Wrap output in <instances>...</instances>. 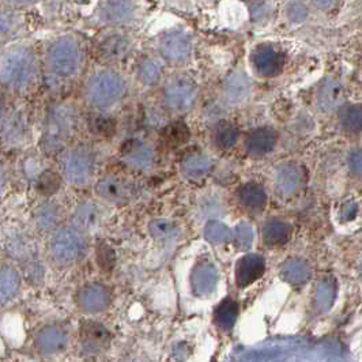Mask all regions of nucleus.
Listing matches in <instances>:
<instances>
[{
    "label": "nucleus",
    "instance_id": "obj_2",
    "mask_svg": "<svg viewBox=\"0 0 362 362\" xmlns=\"http://www.w3.org/2000/svg\"><path fill=\"white\" fill-rule=\"evenodd\" d=\"M79 127V110L70 101L54 104L45 117L41 147L48 154L63 151Z\"/></svg>",
    "mask_w": 362,
    "mask_h": 362
},
{
    "label": "nucleus",
    "instance_id": "obj_33",
    "mask_svg": "<svg viewBox=\"0 0 362 362\" xmlns=\"http://www.w3.org/2000/svg\"><path fill=\"white\" fill-rule=\"evenodd\" d=\"M189 128L185 126V123L176 122L163 129L161 138L166 147L179 148L189 141Z\"/></svg>",
    "mask_w": 362,
    "mask_h": 362
},
{
    "label": "nucleus",
    "instance_id": "obj_30",
    "mask_svg": "<svg viewBox=\"0 0 362 362\" xmlns=\"http://www.w3.org/2000/svg\"><path fill=\"white\" fill-rule=\"evenodd\" d=\"M21 288V275L16 267L4 264L0 272V298L1 303L13 300Z\"/></svg>",
    "mask_w": 362,
    "mask_h": 362
},
{
    "label": "nucleus",
    "instance_id": "obj_39",
    "mask_svg": "<svg viewBox=\"0 0 362 362\" xmlns=\"http://www.w3.org/2000/svg\"><path fill=\"white\" fill-rule=\"evenodd\" d=\"M230 237V230L221 222L213 221L206 226V238L214 244H222Z\"/></svg>",
    "mask_w": 362,
    "mask_h": 362
},
{
    "label": "nucleus",
    "instance_id": "obj_35",
    "mask_svg": "<svg viewBox=\"0 0 362 362\" xmlns=\"http://www.w3.org/2000/svg\"><path fill=\"white\" fill-rule=\"evenodd\" d=\"M21 25V17L16 7L4 4L1 6L0 14V36L1 40L6 41L8 37L13 36L18 30Z\"/></svg>",
    "mask_w": 362,
    "mask_h": 362
},
{
    "label": "nucleus",
    "instance_id": "obj_13",
    "mask_svg": "<svg viewBox=\"0 0 362 362\" xmlns=\"http://www.w3.org/2000/svg\"><path fill=\"white\" fill-rule=\"evenodd\" d=\"M75 305L86 315L101 313L110 305V293L107 286L101 284H88L78 290L75 296Z\"/></svg>",
    "mask_w": 362,
    "mask_h": 362
},
{
    "label": "nucleus",
    "instance_id": "obj_14",
    "mask_svg": "<svg viewBox=\"0 0 362 362\" xmlns=\"http://www.w3.org/2000/svg\"><path fill=\"white\" fill-rule=\"evenodd\" d=\"M79 341L82 351L88 356L103 354L109 347L110 334L101 323L88 320L82 323Z\"/></svg>",
    "mask_w": 362,
    "mask_h": 362
},
{
    "label": "nucleus",
    "instance_id": "obj_46",
    "mask_svg": "<svg viewBox=\"0 0 362 362\" xmlns=\"http://www.w3.org/2000/svg\"><path fill=\"white\" fill-rule=\"evenodd\" d=\"M38 0H3L4 4H8V6H13L16 8L18 7H26V6H32L33 3H36Z\"/></svg>",
    "mask_w": 362,
    "mask_h": 362
},
{
    "label": "nucleus",
    "instance_id": "obj_31",
    "mask_svg": "<svg viewBox=\"0 0 362 362\" xmlns=\"http://www.w3.org/2000/svg\"><path fill=\"white\" fill-rule=\"evenodd\" d=\"M342 100H344L342 89L334 82H326L317 93V105L325 113H329L339 108L342 104Z\"/></svg>",
    "mask_w": 362,
    "mask_h": 362
},
{
    "label": "nucleus",
    "instance_id": "obj_15",
    "mask_svg": "<svg viewBox=\"0 0 362 362\" xmlns=\"http://www.w3.org/2000/svg\"><path fill=\"white\" fill-rule=\"evenodd\" d=\"M69 346V335L64 328L47 326L41 328L35 337V347L41 356L52 357L62 354Z\"/></svg>",
    "mask_w": 362,
    "mask_h": 362
},
{
    "label": "nucleus",
    "instance_id": "obj_47",
    "mask_svg": "<svg viewBox=\"0 0 362 362\" xmlns=\"http://www.w3.org/2000/svg\"><path fill=\"white\" fill-rule=\"evenodd\" d=\"M358 272H360V278L362 279V263L361 266H360V270H358Z\"/></svg>",
    "mask_w": 362,
    "mask_h": 362
},
{
    "label": "nucleus",
    "instance_id": "obj_6",
    "mask_svg": "<svg viewBox=\"0 0 362 362\" xmlns=\"http://www.w3.org/2000/svg\"><path fill=\"white\" fill-rule=\"evenodd\" d=\"M59 165L64 180L75 187H83L94 177L97 158L90 146H73L63 151Z\"/></svg>",
    "mask_w": 362,
    "mask_h": 362
},
{
    "label": "nucleus",
    "instance_id": "obj_27",
    "mask_svg": "<svg viewBox=\"0 0 362 362\" xmlns=\"http://www.w3.org/2000/svg\"><path fill=\"white\" fill-rule=\"evenodd\" d=\"M281 276L284 281L291 285H303L310 276L309 264L300 257H291L282 264Z\"/></svg>",
    "mask_w": 362,
    "mask_h": 362
},
{
    "label": "nucleus",
    "instance_id": "obj_37",
    "mask_svg": "<svg viewBox=\"0 0 362 362\" xmlns=\"http://www.w3.org/2000/svg\"><path fill=\"white\" fill-rule=\"evenodd\" d=\"M237 304L232 300H225L223 303L219 304L217 310H216V322L217 326L225 331L230 329L235 325L238 310H237Z\"/></svg>",
    "mask_w": 362,
    "mask_h": 362
},
{
    "label": "nucleus",
    "instance_id": "obj_34",
    "mask_svg": "<svg viewBox=\"0 0 362 362\" xmlns=\"http://www.w3.org/2000/svg\"><path fill=\"white\" fill-rule=\"evenodd\" d=\"M213 139H214V144L217 145V147L222 150H228L237 144L238 129L233 123H230L228 120H222L214 128Z\"/></svg>",
    "mask_w": 362,
    "mask_h": 362
},
{
    "label": "nucleus",
    "instance_id": "obj_12",
    "mask_svg": "<svg viewBox=\"0 0 362 362\" xmlns=\"http://www.w3.org/2000/svg\"><path fill=\"white\" fill-rule=\"evenodd\" d=\"M305 181L304 169L296 163L279 165L274 173V187L279 197L290 198L301 191Z\"/></svg>",
    "mask_w": 362,
    "mask_h": 362
},
{
    "label": "nucleus",
    "instance_id": "obj_24",
    "mask_svg": "<svg viewBox=\"0 0 362 362\" xmlns=\"http://www.w3.org/2000/svg\"><path fill=\"white\" fill-rule=\"evenodd\" d=\"M163 62L160 56H145L136 66V76L145 86H156L161 82L163 75Z\"/></svg>",
    "mask_w": 362,
    "mask_h": 362
},
{
    "label": "nucleus",
    "instance_id": "obj_18",
    "mask_svg": "<svg viewBox=\"0 0 362 362\" xmlns=\"http://www.w3.org/2000/svg\"><path fill=\"white\" fill-rule=\"evenodd\" d=\"M6 248L10 252V256L16 257L19 262H29V264L32 266V255L36 254L35 241L26 232H22L19 229H10V232L6 233ZM32 267L35 276H37L38 267Z\"/></svg>",
    "mask_w": 362,
    "mask_h": 362
},
{
    "label": "nucleus",
    "instance_id": "obj_36",
    "mask_svg": "<svg viewBox=\"0 0 362 362\" xmlns=\"http://www.w3.org/2000/svg\"><path fill=\"white\" fill-rule=\"evenodd\" d=\"M339 124L349 134H360L362 131V109L358 107H344L339 115Z\"/></svg>",
    "mask_w": 362,
    "mask_h": 362
},
{
    "label": "nucleus",
    "instance_id": "obj_23",
    "mask_svg": "<svg viewBox=\"0 0 362 362\" xmlns=\"http://www.w3.org/2000/svg\"><path fill=\"white\" fill-rule=\"evenodd\" d=\"M210 169H211L210 158L200 151L189 153L181 160V175L187 180H203L210 173Z\"/></svg>",
    "mask_w": 362,
    "mask_h": 362
},
{
    "label": "nucleus",
    "instance_id": "obj_17",
    "mask_svg": "<svg viewBox=\"0 0 362 362\" xmlns=\"http://www.w3.org/2000/svg\"><path fill=\"white\" fill-rule=\"evenodd\" d=\"M120 156L129 168L139 172L148 170L154 161V154L150 146L139 139L127 141L120 150Z\"/></svg>",
    "mask_w": 362,
    "mask_h": 362
},
{
    "label": "nucleus",
    "instance_id": "obj_11",
    "mask_svg": "<svg viewBox=\"0 0 362 362\" xmlns=\"http://www.w3.org/2000/svg\"><path fill=\"white\" fill-rule=\"evenodd\" d=\"M95 194L109 204L124 206L135 198L136 187L123 177L107 176L95 184Z\"/></svg>",
    "mask_w": 362,
    "mask_h": 362
},
{
    "label": "nucleus",
    "instance_id": "obj_22",
    "mask_svg": "<svg viewBox=\"0 0 362 362\" xmlns=\"http://www.w3.org/2000/svg\"><path fill=\"white\" fill-rule=\"evenodd\" d=\"M191 284H192V289L194 293L199 297L209 296L210 293H213L218 284V272L217 269L209 263V262H203L195 267V270L192 272V278H191Z\"/></svg>",
    "mask_w": 362,
    "mask_h": 362
},
{
    "label": "nucleus",
    "instance_id": "obj_20",
    "mask_svg": "<svg viewBox=\"0 0 362 362\" xmlns=\"http://www.w3.org/2000/svg\"><path fill=\"white\" fill-rule=\"evenodd\" d=\"M251 64L255 71L262 76H272L279 73L284 59L279 52L269 45L256 47L251 54Z\"/></svg>",
    "mask_w": 362,
    "mask_h": 362
},
{
    "label": "nucleus",
    "instance_id": "obj_26",
    "mask_svg": "<svg viewBox=\"0 0 362 362\" xmlns=\"http://www.w3.org/2000/svg\"><path fill=\"white\" fill-rule=\"evenodd\" d=\"M238 202L251 213L262 211L267 204V195L257 184H245L238 191Z\"/></svg>",
    "mask_w": 362,
    "mask_h": 362
},
{
    "label": "nucleus",
    "instance_id": "obj_10",
    "mask_svg": "<svg viewBox=\"0 0 362 362\" xmlns=\"http://www.w3.org/2000/svg\"><path fill=\"white\" fill-rule=\"evenodd\" d=\"M132 48L134 41L129 35L122 32V29H110L98 40L97 54L103 62L115 64L127 59Z\"/></svg>",
    "mask_w": 362,
    "mask_h": 362
},
{
    "label": "nucleus",
    "instance_id": "obj_42",
    "mask_svg": "<svg viewBox=\"0 0 362 362\" xmlns=\"http://www.w3.org/2000/svg\"><path fill=\"white\" fill-rule=\"evenodd\" d=\"M358 213V204L354 199H347L342 203L341 209H339V219L346 223L353 221Z\"/></svg>",
    "mask_w": 362,
    "mask_h": 362
},
{
    "label": "nucleus",
    "instance_id": "obj_21",
    "mask_svg": "<svg viewBox=\"0 0 362 362\" xmlns=\"http://www.w3.org/2000/svg\"><path fill=\"white\" fill-rule=\"evenodd\" d=\"M266 269L264 259L259 255H245L237 262L235 266V284L240 288H247L257 281Z\"/></svg>",
    "mask_w": 362,
    "mask_h": 362
},
{
    "label": "nucleus",
    "instance_id": "obj_44",
    "mask_svg": "<svg viewBox=\"0 0 362 362\" xmlns=\"http://www.w3.org/2000/svg\"><path fill=\"white\" fill-rule=\"evenodd\" d=\"M237 233H238V243L241 244L243 248H247L250 243H252V229L250 228V225L241 223L237 228Z\"/></svg>",
    "mask_w": 362,
    "mask_h": 362
},
{
    "label": "nucleus",
    "instance_id": "obj_40",
    "mask_svg": "<svg viewBox=\"0 0 362 362\" xmlns=\"http://www.w3.org/2000/svg\"><path fill=\"white\" fill-rule=\"evenodd\" d=\"M347 166L353 176L362 177V147H356L349 153Z\"/></svg>",
    "mask_w": 362,
    "mask_h": 362
},
{
    "label": "nucleus",
    "instance_id": "obj_25",
    "mask_svg": "<svg viewBox=\"0 0 362 362\" xmlns=\"http://www.w3.org/2000/svg\"><path fill=\"white\" fill-rule=\"evenodd\" d=\"M276 142V135L272 128H256L247 139V151L255 158L269 154Z\"/></svg>",
    "mask_w": 362,
    "mask_h": 362
},
{
    "label": "nucleus",
    "instance_id": "obj_41",
    "mask_svg": "<svg viewBox=\"0 0 362 362\" xmlns=\"http://www.w3.org/2000/svg\"><path fill=\"white\" fill-rule=\"evenodd\" d=\"M334 293H335V289L329 284V281L328 279L323 281L317 289V305H320L322 308H328L334 298Z\"/></svg>",
    "mask_w": 362,
    "mask_h": 362
},
{
    "label": "nucleus",
    "instance_id": "obj_9",
    "mask_svg": "<svg viewBox=\"0 0 362 362\" xmlns=\"http://www.w3.org/2000/svg\"><path fill=\"white\" fill-rule=\"evenodd\" d=\"M138 11L136 0H100L97 19L109 29H123L136 19Z\"/></svg>",
    "mask_w": 362,
    "mask_h": 362
},
{
    "label": "nucleus",
    "instance_id": "obj_5",
    "mask_svg": "<svg viewBox=\"0 0 362 362\" xmlns=\"http://www.w3.org/2000/svg\"><path fill=\"white\" fill-rule=\"evenodd\" d=\"M127 91L124 76L116 70L103 69L91 74L83 88V98L91 108L107 110L117 105Z\"/></svg>",
    "mask_w": 362,
    "mask_h": 362
},
{
    "label": "nucleus",
    "instance_id": "obj_4",
    "mask_svg": "<svg viewBox=\"0 0 362 362\" xmlns=\"http://www.w3.org/2000/svg\"><path fill=\"white\" fill-rule=\"evenodd\" d=\"M89 251L86 233L76 226H60L52 230L48 241V257L59 269H70L81 263Z\"/></svg>",
    "mask_w": 362,
    "mask_h": 362
},
{
    "label": "nucleus",
    "instance_id": "obj_16",
    "mask_svg": "<svg viewBox=\"0 0 362 362\" xmlns=\"http://www.w3.org/2000/svg\"><path fill=\"white\" fill-rule=\"evenodd\" d=\"M252 83L243 69H235L229 74L222 85V93L226 103L232 105L243 104L251 94Z\"/></svg>",
    "mask_w": 362,
    "mask_h": 362
},
{
    "label": "nucleus",
    "instance_id": "obj_1",
    "mask_svg": "<svg viewBox=\"0 0 362 362\" xmlns=\"http://www.w3.org/2000/svg\"><path fill=\"white\" fill-rule=\"evenodd\" d=\"M38 78V60L32 47L13 44L0 57V81L11 91L28 90Z\"/></svg>",
    "mask_w": 362,
    "mask_h": 362
},
{
    "label": "nucleus",
    "instance_id": "obj_45",
    "mask_svg": "<svg viewBox=\"0 0 362 362\" xmlns=\"http://www.w3.org/2000/svg\"><path fill=\"white\" fill-rule=\"evenodd\" d=\"M94 126L97 128V132H98V134L105 135V136H108L109 134H112L113 127H115V124H113L112 120L103 119V117H101V119H97V120L94 122Z\"/></svg>",
    "mask_w": 362,
    "mask_h": 362
},
{
    "label": "nucleus",
    "instance_id": "obj_38",
    "mask_svg": "<svg viewBox=\"0 0 362 362\" xmlns=\"http://www.w3.org/2000/svg\"><path fill=\"white\" fill-rule=\"evenodd\" d=\"M60 184H62L60 176L54 172L47 170L37 180V191L44 197H51L59 191Z\"/></svg>",
    "mask_w": 362,
    "mask_h": 362
},
{
    "label": "nucleus",
    "instance_id": "obj_3",
    "mask_svg": "<svg viewBox=\"0 0 362 362\" xmlns=\"http://www.w3.org/2000/svg\"><path fill=\"white\" fill-rule=\"evenodd\" d=\"M83 47L74 35H60L49 41L45 49V66L57 81H70L81 73L83 66Z\"/></svg>",
    "mask_w": 362,
    "mask_h": 362
},
{
    "label": "nucleus",
    "instance_id": "obj_29",
    "mask_svg": "<svg viewBox=\"0 0 362 362\" xmlns=\"http://www.w3.org/2000/svg\"><path fill=\"white\" fill-rule=\"evenodd\" d=\"M290 233L289 223L276 218L269 219L263 226V240L269 247L284 245L289 240Z\"/></svg>",
    "mask_w": 362,
    "mask_h": 362
},
{
    "label": "nucleus",
    "instance_id": "obj_43",
    "mask_svg": "<svg viewBox=\"0 0 362 362\" xmlns=\"http://www.w3.org/2000/svg\"><path fill=\"white\" fill-rule=\"evenodd\" d=\"M151 232L158 238H168L175 232V225L166 221H154L151 225Z\"/></svg>",
    "mask_w": 362,
    "mask_h": 362
},
{
    "label": "nucleus",
    "instance_id": "obj_28",
    "mask_svg": "<svg viewBox=\"0 0 362 362\" xmlns=\"http://www.w3.org/2000/svg\"><path fill=\"white\" fill-rule=\"evenodd\" d=\"M26 124L25 120L18 112H11L7 113L3 110V117H1V131H3V139L4 142H8L10 145H14L22 139L25 135Z\"/></svg>",
    "mask_w": 362,
    "mask_h": 362
},
{
    "label": "nucleus",
    "instance_id": "obj_8",
    "mask_svg": "<svg viewBox=\"0 0 362 362\" xmlns=\"http://www.w3.org/2000/svg\"><path fill=\"white\" fill-rule=\"evenodd\" d=\"M157 52L165 63L180 66L189 62L194 52L192 35L184 28H172L157 37Z\"/></svg>",
    "mask_w": 362,
    "mask_h": 362
},
{
    "label": "nucleus",
    "instance_id": "obj_19",
    "mask_svg": "<svg viewBox=\"0 0 362 362\" xmlns=\"http://www.w3.org/2000/svg\"><path fill=\"white\" fill-rule=\"evenodd\" d=\"M104 219L103 209L93 200L79 203L73 213V225L85 233L97 230Z\"/></svg>",
    "mask_w": 362,
    "mask_h": 362
},
{
    "label": "nucleus",
    "instance_id": "obj_32",
    "mask_svg": "<svg viewBox=\"0 0 362 362\" xmlns=\"http://www.w3.org/2000/svg\"><path fill=\"white\" fill-rule=\"evenodd\" d=\"M33 218L40 230H54V226L60 218V209L51 202L42 203L35 210Z\"/></svg>",
    "mask_w": 362,
    "mask_h": 362
},
{
    "label": "nucleus",
    "instance_id": "obj_7",
    "mask_svg": "<svg viewBox=\"0 0 362 362\" xmlns=\"http://www.w3.org/2000/svg\"><path fill=\"white\" fill-rule=\"evenodd\" d=\"M198 94L197 82L187 74H173L165 81L163 103L173 113H187L194 108Z\"/></svg>",
    "mask_w": 362,
    "mask_h": 362
}]
</instances>
